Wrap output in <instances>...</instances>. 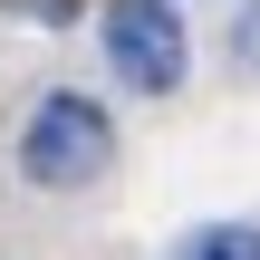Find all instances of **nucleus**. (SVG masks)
<instances>
[{
	"mask_svg": "<svg viewBox=\"0 0 260 260\" xmlns=\"http://www.w3.org/2000/svg\"><path fill=\"white\" fill-rule=\"evenodd\" d=\"M96 39H106L116 77L135 96H174L183 87V19H174V0H106L96 10Z\"/></svg>",
	"mask_w": 260,
	"mask_h": 260,
	"instance_id": "obj_2",
	"label": "nucleus"
},
{
	"mask_svg": "<svg viewBox=\"0 0 260 260\" xmlns=\"http://www.w3.org/2000/svg\"><path fill=\"white\" fill-rule=\"evenodd\" d=\"M19 183H39V193H77V183H96L106 164H116V116L87 96V87H48L29 116H19Z\"/></svg>",
	"mask_w": 260,
	"mask_h": 260,
	"instance_id": "obj_1",
	"label": "nucleus"
},
{
	"mask_svg": "<svg viewBox=\"0 0 260 260\" xmlns=\"http://www.w3.org/2000/svg\"><path fill=\"white\" fill-rule=\"evenodd\" d=\"M232 48H241V68H260V0H241V19H232Z\"/></svg>",
	"mask_w": 260,
	"mask_h": 260,
	"instance_id": "obj_4",
	"label": "nucleus"
},
{
	"mask_svg": "<svg viewBox=\"0 0 260 260\" xmlns=\"http://www.w3.org/2000/svg\"><path fill=\"white\" fill-rule=\"evenodd\" d=\"M164 260H260V222H193Z\"/></svg>",
	"mask_w": 260,
	"mask_h": 260,
	"instance_id": "obj_3",
	"label": "nucleus"
}]
</instances>
